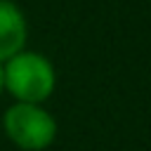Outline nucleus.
<instances>
[{
	"label": "nucleus",
	"instance_id": "4",
	"mask_svg": "<svg viewBox=\"0 0 151 151\" xmlns=\"http://www.w3.org/2000/svg\"><path fill=\"white\" fill-rule=\"evenodd\" d=\"M2 87H5V68L0 64V92H2Z\"/></svg>",
	"mask_w": 151,
	"mask_h": 151
},
{
	"label": "nucleus",
	"instance_id": "1",
	"mask_svg": "<svg viewBox=\"0 0 151 151\" xmlns=\"http://www.w3.org/2000/svg\"><path fill=\"white\" fill-rule=\"evenodd\" d=\"M5 87L21 104H40L54 90V68L52 64L35 52H19L7 59Z\"/></svg>",
	"mask_w": 151,
	"mask_h": 151
},
{
	"label": "nucleus",
	"instance_id": "2",
	"mask_svg": "<svg viewBox=\"0 0 151 151\" xmlns=\"http://www.w3.org/2000/svg\"><path fill=\"white\" fill-rule=\"evenodd\" d=\"M2 125L7 137L24 151H42L57 137V120L40 104L17 101L5 111Z\"/></svg>",
	"mask_w": 151,
	"mask_h": 151
},
{
	"label": "nucleus",
	"instance_id": "3",
	"mask_svg": "<svg viewBox=\"0 0 151 151\" xmlns=\"http://www.w3.org/2000/svg\"><path fill=\"white\" fill-rule=\"evenodd\" d=\"M26 40V21L19 7L9 0H0V64L21 52Z\"/></svg>",
	"mask_w": 151,
	"mask_h": 151
}]
</instances>
